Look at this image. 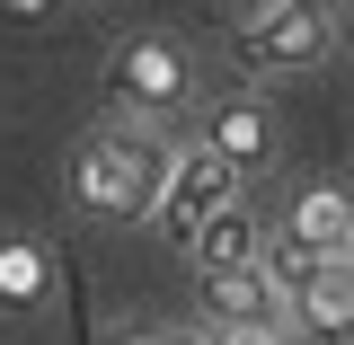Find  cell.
<instances>
[{"mask_svg":"<svg viewBox=\"0 0 354 345\" xmlns=\"http://www.w3.org/2000/svg\"><path fill=\"white\" fill-rule=\"evenodd\" d=\"M213 310H221V328H283V301H274L266 265H239V274H213Z\"/></svg>","mask_w":354,"mask_h":345,"instance_id":"obj_8","label":"cell"},{"mask_svg":"<svg viewBox=\"0 0 354 345\" xmlns=\"http://www.w3.org/2000/svg\"><path fill=\"white\" fill-rule=\"evenodd\" d=\"M239 195H248V177L230 169L221 151H204V142H177V151H169V186H160L151 221H160L169 239H186L195 221H213L221 204H239Z\"/></svg>","mask_w":354,"mask_h":345,"instance_id":"obj_4","label":"cell"},{"mask_svg":"<svg viewBox=\"0 0 354 345\" xmlns=\"http://www.w3.org/2000/svg\"><path fill=\"white\" fill-rule=\"evenodd\" d=\"M346 265H354V239H346Z\"/></svg>","mask_w":354,"mask_h":345,"instance_id":"obj_15","label":"cell"},{"mask_svg":"<svg viewBox=\"0 0 354 345\" xmlns=\"http://www.w3.org/2000/svg\"><path fill=\"white\" fill-rule=\"evenodd\" d=\"M186 257L204 265V283H213V274H239V265H257V257H266V221L248 213V195L221 204L213 221H195V230H186Z\"/></svg>","mask_w":354,"mask_h":345,"instance_id":"obj_5","label":"cell"},{"mask_svg":"<svg viewBox=\"0 0 354 345\" xmlns=\"http://www.w3.org/2000/svg\"><path fill=\"white\" fill-rule=\"evenodd\" d=\"M213 345H292V337H283V328H221Z\"/></svg>","mask_w":354,"mask_h":345,"instance_id":"obj_12","label":"cell"},{"mask_svg":"<svg viewBox=\"0 0 354 345\" xmlns=\"http://www.w3.org/2000/svg\"><path fill=\"white\" fill-rule=\"evenodd\" d=\"M283 319H292V328H310V337H346V328H354V265L337 257V265L301 292V301L283 310Z\"/></svg>","mask_w":354,"mask_h":345,"instance_id":"obj_9","label":"cell"},{"mask_svg":"<svg viewBox=\"0 0 354 345\" xmlns=\"http://www.w3.org/2000/svg\"><path fill=\"white\" fill-rule=\"evenodd\" d=\"M257 265H266V283H274V301L292 310V301H301V292H310V283H319L337 257H319V248H301V239H266V257H257Z\"/></svg>","mask_w":354,"mask_h":345,"instance_id":"obj_11","label":"cell"},{"mask_svg":"<svg viewBox=\"0 0 354 345\" xmlns=\"http://www.w3.org/2000/svg\"><path fill=\"white\" fill-rule=\"evenodd\" d=\"M283 239H301V248H319V257H346V239H354V195L310 186L301 204H292V221H283Z\"/></svg>","mask_w":354,"mask_h":345,"instance_id":"obj_7","label":"cell"},{"mask_svg":"<svg viewBox=\"0 0 354 345\" xmlns=\"http://www.w3.org/2000/svg\"><path fill=\"white\" fill-rule=\"evenodd\" d=\"M106 88H115V106L133 124H160V115H177L195 97V62H186L177 36H133L106 53Z\"/></svg>","mask_w":354,"mask_h":345,"instance_id":"obj_2","label":"cell"},{"mask_svg":"<svg viewBox=\"0 0 354 345\" xmlns=\"http://www.w3.org/2000/svg\"><path fill=\"white\" fill-rule=\"evenodd\" d=\"M230 53L248 62V71H310V62H328L337 53V9H319V0H283V9H257Z\"/></svg>","mask_w":354,"mask_h":345,"instance_id":"obj_3","label":"cell"},{"mask_svg":"<svg viewBox=\"0 0 354 345\" xmlns=\"http://www.w3.org/2000/svg\"><path fill=\"white\" fill-rule=\"evenodd\" d=\"M169 151L151 124H97L71 160V195H80L97 221H151L160 186H169Z\"/></svg>","mask_w":354,"mask_h":345,"instance_id":"obj_1","label":"cell"},{"mask_svg":"<svg viewBox=\"0 0 354 345\" xmlns=\"http://www.w3.org/2000/svg\"><path fill=\"white\" fill-rule=\"evenodd\" d=\"M204 151H221L239 177L266 169V160H274V115H266L257 97H221L213 115H204Z\"/></svg>","mask_w":354,"mask_h":345,"instance_id":"obj_6","label":"cell"},{"mask_svg":"<svg viewBox=\"0 0 354 345\" xmlns=\"http://www.w3.org/2000/svg\"><path fill=\"white\" fill-rule=\"evenodd\" d=\"M239 9H283V0H239ZM319 9H337V0H319Z\"/></svg>","mask_w":354,"mask_h":345,"instance_id":"obj_13","label":"cell"},{"mask_svg":"<svg viewBox=\"0 0 354 345\" xmlns=\"http://www.w3.org/2000/svg\"><path fill=\"white\" fill-rule=\"evenodd\" d=\"M44 283H53V257L36 239H0V310H36Z\"/></svg>","mask_w":354,"mask_h":345,"instance_id":"obj_10","label":"cell"},{"mask_svg":"<svg viewBox=\"0 0 354 345\" xmlns=\"http://www.w3.org/2000/svg\"><path fill=\"white\" fill-rule=\"evenodd\" d=\"M124 345H186V337H124Z\"/></svg>","mask_w":354,"mask_h":345,"instance_id":"obj_14","label":"cell"}]
</instances>
